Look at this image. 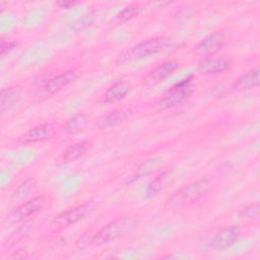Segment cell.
Wrapping results in <instances>:
<instances>
[{
    "label": "cell",
    "mask_w": 260,
    "mask_h": 260,
    "mask_svg": "<svg viewBox=\"0 0 260 260\" xmlns=\"http://www.w3.org/2000/svg\"><path fill=\"white\" fill-rule=\"evenodd\" d=\"M140 10H141V7L138 4H130L117 14V19L120 22L128 21L129 19L138 15L140 13Z\"/></svg>",
    "instance_id": "603a6c76"
},
{
    "label": "cell",
    "mask_w": 260,
    "mask_h": 260,
    "mask_svg": "<svg viewBox=\"0 0 260 260\" xmlns=\"http://www.w3.org/2000/svg\"><path fill=\"white\" fill-rule=\"evenodd\" d=\"M133 88V84L129 80H120L111 85L100 96L99 102L103 105L115 104L125 99Z\"/></svg>",
    "instance_id": "8fae6325"
},
{
    "label": "cell",
    "mask_w": 260,
    "mask_h": 260,
    "mask_svg": "<svg viewBox=\"0 0 260 260\" xmlns=\"http://www.w3.org/2000/svg\"><path fill=\"white\" fill-rule=\"evenodd\" d=\"M170 38L164 36L148 38L146 40L139 42L133 47L121 52L116 59V64L123 65L129 62L148 58L152 55H155L166 50L170 46Z\"/></svg>",
    "instance_id": "7a4b0ae2"
},
{
    "label": "cell",
    "mask_w": 260,
    "mask_h": 260,
    "mask_svg": "<svg viewBox=\"0 0 260 260\" xmlns=\"http://www.w3.org/2000/svg\"><path fill=\"white\" fill-rule=\"evenodd\" d=\"M133 114V110L130 108H120L108 112L100 118L98 121V127L102 130L115 127L126 120H128Z\"/></svg>",
    "instance_id": "5bb4252c"
},
{
    "label": "cell",
    "mask_w": 260,
    "mask_h": 260,
    "mask_svg": "<svg viewBox=\"0 0 260 260\" xmlns=\"http://www.w3.org/2000/svg\"><path fill=\"white\" fill-rule=\"evenodd\" d=\"M57 127L54 123H41L32 128L25 131L20 137L19 142L20 143H36L39 141H44L47 139L52 138L56 133Z\"/></svg>",
    "instance_id": "9c48e42d"
},
{
    "label": "cell",
    "mask_w": 260,
    "mask_h": 260,
    "mask_svg": "<svg viewBox=\"0 0 260 260\" xmlns=\"http://www.w3.org/2000/svg\"><path fill=\"white\" fill-rule=\"evenodd\" d=\"M232 64V60L226 55H221L217 57H207L203 58L198 62L197 72L201 75H214L220 74L226 71Z\"/></svg>",
    "instance_id": "ba28073f"
},
{
    "label": "cell",
    "mask_w": 260,
    "mask_h": 260,
    "mask_svg": "<svg viewBox=\"0 0 260 260\" xmlns=\"http://www.w3.org/2000/svg\"><path fill=\"white\" fill-rule=\"evenodd\" d=\"M259 212L260 206L258 203H250L245 206L240 212V217L249 220V221H257L259 219Z\"/></svg>",
    "instance_id": "7402d4cb"
},
{
    "label": "cell",
    "mask_w": 260,
    "mask_h": 260,
    "mask_svg": "<svg viewBox=\"0 0 260 260\" xmlns=\"http://www.w3.org/2000/svg\"><path fill=\"white\" fill-rule=\"evenodd\" d=\"M58 6L62 9H68L70 7H72L75 4V1H69V0H65V1H60L57 3Z\"/></svg>",
    "instance_id": "4316f807"
},
{
    "label": "cell",
    "mask_w": 260,
    "mask_h": 260,
    "mask_svg": "<svg viewBox=\"0 0 260 260\" xmlns=\"http://www.w3.org/2000/svg\"><path fill=\"white\" fill-rule=\"evenodd\" d=\"M92 147V142L89 140H82L69 145L63 152L62 158L65 161L76 160L85 155Z\"/></svg>",
    "instance_id": "ac0fdd59"
},
{
    "label": "cell",
    "mask_w": 260,
    "mask_h": 260,
    "mask_svg": "<svg viewBox=\"0 0 260 260\" xmlns=\"http://www.w3.org/2000/svg\"><path fill=\"white\" fill-rule=\"evenodd\" d=\"M179 62L177 60H169L157 67L151 69L142 79V83L145 86H153L168 77H170L179 67Z\"/></svg>",
    "instance_id": "30bf717a"
},
{
    "label": "cell",
    "mask_w": 260,
    "mask_h": 260,
    "mask_svg": "<svg viewBox=\"0 0 260 260\" xmlns=\"http://www.w3.org/2000/svg\"><path fill=\"white\" fill-rule=\"evenodd\" d=\"M22 91L23 88L19 85H11L1 89L0 109L2 114L11 109L19 101Z\"/></svg>",
    "instance_id": "e0dca14e"
},
{
    "label": "cell",
    "mask_w": 260,
    "mask_h": 260,
    "mask_svg": "<svg viewBox=\"0 0 260 260\" xmlns=\"http://www.w3.org/2000/svg\"><path fill=\"white\" fill-rule=\"evenodd\" d=\"M78 74H79V72L75 68L66 70V71L54 76L53 78H51L45 84L44 91L46 92V94H49V95L54 94V93L58 92L59 90H61L63 87L67 86L72 81H74L78 77Z\"/></svg>",
    "instance_id": "9a60e30c"
},
{
    "label": "cell",
    "mask_w": 260,
    "mask_h": 260,
    "mask_svg": "<svg viewBox=\"0 0 260 260\" xmlns=\"http://www.w3.org/2000/svg\"><path fill=\"white\" fill-rule=\"evenodd\" d=\"M17 46V43L16 42H5L4 40L1 41V47H0V50H1V56H4L6 53L10 52L11 50L15 49V47Z\"/></svg>",
    "instance_id": "d4e9b609"
},
{
    "label": "cell",
    "mask_w": 260,
    "mask_h": 260,
    "mask_svg": "<svg viewBox=\"0 0 260 260\" xmlns=\"http://www.w3.org/2000/svg\"><path fill=\"white\" fill-rule=\"evenodd\" d=\"M36 184H37L36 178L35 177H28L27 179H25L23 182H21L16 187V189L12 193V198L19 199V198H22V197L26 196L36 187Z\"/></svg>",
    "instance_id": "44dd1931"
},
{
    "label": "cell",
    "mask_w": 260,
    "mask_h": 260,
    "mask_svg": "<svg viewBox=\"0 0 260 260\" xmlns=\"http://www.w3.org/2000/svg\"><path fill=\"white\" fill-rule=\"evenodd\" d=\"M172 174V171L171 170H168V171H164L161 173H159L158 175H156L154 177V179H152L151 181H149V183L147 184L146 186V189H145V192H144V195L146 198H152L154 197L156 194H158L164 186L166 185L167 181L169 180L170 176Z\"/></svg>",
    "instance_id": "d6986e66"
},
{
    "label": "cell",
    "mask_w": 260,
    "mask_h": 260,
    "mask_svg": "<svg viewBox=\"0 0 260 260\" xmlns=\"http://www.w3.org/2000/svg\"><path fill=\"white\" fill-rule=\"evenodd\" d=\"M94 205L95 204L92 200H88L67 210H64L53 218V225L62 229L75 224L82 220L94 208Z\"/></svg>",
    "instance_id": "5b68a950"
},
{
    "label": "cell",
    "mask_w": 260,
    "mask_h": 260,
    "mask_svg": "<svg viewBox=\"0 0 260 260\" xmlns=\"http://www.w3.org/2000/svg\"><path fill=\"white\" fill-rule=\"evenodd\" d=\"M88 123V118L85 114H77L71 117L64 125V130L68 134H76L82 131Z\"/></svg>",
    "instance_id": "ffe728a7"
},
{
    "label": "cell",
    "mask_w": 260,
    "mask_h": 260,
    "mask_svg": "<svg viewBox=\"0 0 260 260\" xmlns=\"http://www.w3.org/2000/svg\"><path fill=\"white\" fill-rule=\"evenodd\" d=\"M183 256H180V255H175V254H168V255H165L162 256L164 259H178V258H182Z\"/></svg>",
    "instance_id": "83f0119b"
},
{
    "label": "cell",
    "mask_w": 260,
    "mask_h": 260,
    "mask_svg": "<svg viewBox=\"0 0 260 260\" xmlns=\"http://www.w3.org/2000/svg\"><path fill=\"white\" fill-rule=\"evenodd\" d=\"M136 217L133 214L119 216L99 230L91 237V245L102 246L111 241L120 238L134 229L136 225Z\"/></svg>",
    "instance_id": "3957f363"
},
{
    "label": "cell",
    "mask_w": 260,
    "mask_h": 260,
    "mask_svg": "<svg viewBox=\"0 0 260 260\" xmlns=\"http://www.w3.org/2000/svg\"><path fill=\"white\" fill-rule=\"evenodd\" d=\"M28 256L27 252L24 249H18L17 251L13 252L10 256H8V259H24Z\"/></svg>",
    "instance_id": "484cf974"
},
{
    "label": "cell",
    "mask_w": 260,
    "mask_h": 260,
    "mask_svg": "<svg viewBox=\"0 0 260 260\" xmlns=\"http://www.w3.org/2000/svg\"><path fill=\"white\" fill-rule=\"evenodd\" d=\"M164 164H165V159L160 156H154L142 161L132 171L130 176L127 178L126 183L131 184L137 180H140L141 178H144L153 174L154 172L159 170L164 166Z\"/></svg>",
    "instance_id": "4fadbf2b"
},
{
    "label": "cell",
    "mask_w": 260,
    "mask_h": 260,
    "mask_svg": "<svg viewBox=\"0 0 260 260\" xmlns=\"http://www.w3.org/2000/svg\"><path fill=\"white\" fill-rule=\"evenodd\" d=\"M45 202L46 199L44 195L34 197L28 201H25L24 203L20 204L15 209H13L8 215V219L12 222H18L28 219L31 216L36 215L40 210H42V208L45 205Z\"/></svg>",
    "instance_id": "52a82bcc"
},
{
    "label": "cell",
    "mask_w": 260,
    "mask_h": 260,
    "mask_svg": "<svg viewBox=\"0 0 260 260\" xmlns=\"http://www.w3.org/2000/svg\"><path fill=\"white\" fill-rule=\"evenodd\" d=\"M228 42V36L225 31L218 30L214 31L208 36H206L204 39H202L194 48V52L196 55L207 58L215 55L217 52H219L223 46Z\"/></svg>",
    "instance_id": "8992f818"
},
{
    "label": "cell",
    "mask_w": 260,
    "mask_h": 260,
    "mask_svg": "<svg viewBox=\"0 0 260 260\" xmlns=\"http://www.w3.org/2000/svg\"><path fill=\"white\" fill-rule=\"evenodd\" d=\"M260 83V70L258 67H254L247 72L240 75L233 84V89L237 91L248 90L258 86Z\"/></svg>",
    "instance_id": "2e32d148"
},
{
    "label": "cell",
    "mask_w": 260,
    "mask_h": 260,
    "mask_svg": "<svg viewBox=\"0 0 260 260\" xmlns=\"http://www.w3.org/2000/svg\"><path fill=\"white\" fill-rule=\"evenodd\" d=\"M194 76L189 75L179 82L175 83L165 95L156 103V108L158 111H168L175 107H178L185 103L194 92V87L192 86Z\"/></svg>",
    "instance_id": "277c9868"
},
{
    "label": "cell",
    "mask_w": 260,
    "mask_h": 260,
    "mask_svg": "<svg viewBox=\"0 0 260 260\" xmlns=\"http://www.w3.org/2000/svg\"><path fill=\"white\" fill-rule=\"evenodd\" d=\"M241 236L239 226L230 225L222 228L213 238L212 247L216 251H224L236 244Z\"/></svg>",
    "instance_id": "7c38bea8"
},
{
    "label": "cell",
    "mask_w": 260,
    "mask_h": 260,
    "mask_svg": "<svg viewBox=\"0 0 260 260\" xmlns=\"http://www.w3.org/2000/svg\"><path fill=\"white\" fill-rule=\"evenodd\" d=\"M211 188L208 180L191 182L175 191L165 202V208L169 211H178L186 208L203 198Z\"/></svg>",
    "instance_id": "6da1fadb"
},
{
    "label": "cell",
    "mask_w": 260,
    "mask_h": 260,
    "mask_svg": "<svg viewBox=\"0 0 260 260\" xmlns=\"http://www.w3.org/2000/svg\"><path fill=\"white\" fill-rule=\"evenodd\" d=\"M93 20H94V15L91 14V13H89V14H87V15H84L82 18L78 19V20L73 24L72 28L75 29V30H80V29H82V28H84V27L90 25V24L93 22Z\"/></svg>",
    "instance_id": "cb8c5ba5"
}]
</instances>
